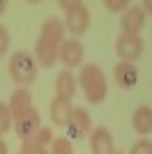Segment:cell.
Listing matches in <instances>:
<instances>
[{
	"mask_svg": "<svg viewBox=\"0 0 152 154\" xmlns=\"http://www.w3.org/2000/svg\"><path fill=\"white\" fill-rule=\"evenodd\" d=\"M78 85H81L83 94H85V99L90 103H101L106 99L108 85H106V76H104L99 64H95V62L83 64L81 71H78Z\"/></svg>",
	"mask_w": 152,
	"mask_h": 154,
	"instance_id": "6da1fadb",
	"label": "cell"
},
{
	"mask_svg": "<svg viewBox=\"0 0 152 154\" xmlns=\"http://www.w3.org/2000/svg\"><path fill=\"white\" fill-rule=\"evenodd\" d=\"M9 76L19 88H28L37 78V60L28 51H16L9 58Z\"/></svg>",
	"mask_w": 152,
	"mask_h": 154,
	"instance_id": "7a4b0ae2",
	"label": "cell"
},
{
	"mask_svg": "<svg viewBox=\"0 0 152 154\" xmlns=\"http://www.w3.org/2000/svg\"><path fill=\"white\" fill-rule=\"evenodd\" d=\"M60 5H62V9H65V30H69L71 35L78 39L90 26L88 7L83 5V2H76V0H62Z\"/></svg>",
	"mask_w": 152,
	"mask_h": 154,
	"instance_id": "3957f363",
	"label": "cell"
},
{
	"mask_svg": "<svg viewBox=\"0 0 152 154\" xmlns=\"http://www.w3.org/2000/svg\"><path fill=\"white\" fill-rule=\"evenodd\" d=\"M65 129H67V138H69L71 143H74V140H81V138H85V136L92 134V117H90L88 108L76 106L74 113H71L69 124H67Z\"/></svg>",
	"mask_w": 152,
	"mask_h": 154,
	"instance_id": "277c9868",
	"label": "cell"
},
{
	"mask_svg": "<svg viewBox=\"0 0 152 154\" xmlns=\"http://www.w3.org/2000/svg\"><path fill=\"white\" fill-rule=\"evenodd\" d=\"M115 53L120 55L125 62H134L143 55V39L141 35H125L122 32L120 37L115 39Z\"/></svg>",
	"mask_w": 152,
	"mask_h": 154,
	"instance_id": "5b68a950",
	"label": "cell"
},
{
	"mask_svg": "<svg viewBox=\"0 0 152 154\" xmlns=\"http://www.w3.org/2000/svg\"><path fill=\"white\" fill-rule=\"evenodd\" d=\"M83 55H85V51H83V44H81L76 37L65 39L62 44H60V48H58V60H60V62H62L67 69H71V67H78V64L83 67Z\"/></svg>",
	"mask_w": 152,
	"mask_h": 154,
	"instance_id": "8992f818",
	"label": "cell"
},
{
	"mask_svg": "<svg viewBox=\"0 0 152 154\" xmlns=\"http://www.w3.org/2000/svg\"><path fill=\"white\" fill-rule=\"evenodd\" d=\"M39 129H42V117H39V110L35 108V106H32V108L28 110L21 120H16V122H14V131H16V136H19L21 143L30 140V138L37 134Z\"/></svg>",
	"mask_w": 152,
	"mask_h": 154,
	"instance_id": "52a82bcc",
	"label": "cell"
},
{
	"mask_svg": "<svg viewBox=\"0 0 152 154\" xmlns=\"http://www.w3.org/2000/svg\"><path fill=\"white\" fill-rule=\"evenodd\" d=\"M7 103H9V110H12V120L16 122V120H21L32 108V94L28 88H16Z\"/></svg>",
	"mask_w": 152,
	"mask_h": 154,
	"instance_id": "ba28073f",
	"label": "cell"
},
{
	"mask_svg": "<svg viewBox=\"0 0 152 154\" xmlns=\"http://www.w3.org/2000/svg\"><path fill=\"white\" fill-rule=\"evenodd\" d=\"M122 32L125 35H138L145 26V12L141 5H129L125 14H122Z\"/></svg>",
	"mask_w": 152,
	"mask_h": 154,
	"instance_id": "9c48e42d",
	"label": "cell"
},
{
	"mask_svg": "<svg viewBox=\"0 0 152 154\" xmlns=\"http://www.w3.org/2000/svg\"><path fill=\"white\" fill-rule=\"evenodd\" d=\"M51 122L55 124V127H67L71 120V113H74V106H71L69 99H62V97H53V101H51Z\"/></svg>",
	"mask_w": 152,
	"mask_h": 154,
	"instance_id": "30bf717a",
	"label": "cell"
},
{
	"mask_svg": "<svg viewBox=\"0 0 152 154\" xmlns=\"http://www.w3.org/2000/svg\"><path fill=\"white\" fill-rule=\"evenodd\" d=\"M65 23L58 19H46L44 26H42V32H39V39L42 42H46V44L55 46V48H60V44L65 42Z\"/></svg>",
	"mask_w": 152,
	"mask_h": 154,
	"instance_id": "8fae6325",
	"label": "cell"
},
{
	"mask_svg": "<svg viewBox=\"0 0 152 154\" xmlns=\"http://www.w3.org/2000/svg\"><path fill=\"white\" fill-rule=\"evenodd\" d=\"M90 149L92 154H113V136L106 127H95L90 134Z\"/></svg>",
	"mask_w": 152,
	"mask_h": 154,
	"instance_id": "7c38bea8",
	"label": "cell"
},
{
	"mask_svg": "<svg viewBox=\"0 0 152 154\" xmlns=\"http://www.w3.org/2000/svg\"><path fill=\"white\" fill-rule=\"evenodd\" d=\"M113 76H115V83L120 85L122 90H131L134 85L138 83V69H136L134 62H125V60L118 62L115 64Z\"/></svg>",
	"mask_w": 152,
	"mask_h": 154,
	"instance_id": "4fadbf2b",
	"label": "cell"
},
{
	"mask_svg": "<svg viewBox=\"0 0 152 154\" xmlns=\"http://www.w3.org/2000/svg\"><path fill=\"white\" fill-rule=\"evenodd\" d=\"M76 85H78V81L71 74V69H62L55 78V97H62V99L71 101L76 94Z\"/></svg>",
	"mask_w": 152,
	"mask_h": 154,
	"instance_id": "5bb4252c",
	"label": "cell"
},
{
	"mask_svg": "<svg viewBox=\"0 0 152 154\" xmlns=\"http://www.w3.org/2000/svg\"><path fill=\"white\" fill-rule=\"evenodd\" d=\"M131 127L138 136H147L152 131V108L150 106H138L131 115Z\"/></svg>",
	"mask_w": 152,
	"mask_h": 154,
	"instance_id": "9a60e30c",
	"label": "cell"
},
{
	"mask_svg": "<svg viewBox=\"0 0 152 154\" xmlns=\"http://www.w3.org/2000/svg\"><path fill=\"white\" fill-rule=\"evenodd\" d=\"M35 60H37L44 69H51V67L58 62V48L46 44V42H42V39H37V44H35Z\"/></svg>",
	"mask_w": 152,
	"mask_h": 154,
	"instance_id": "2e32d148",
	"label": "cell"
},
{
	"mask_svg": "<svg viewBox=\"0 0 152 154\" xmlns=\"http://www.w3.org/2000/svg\"><path fill=\"white\" fill-rule=\"evenodd\" d=\"M49 154H74V143H71L69 138L58 136V138H53V143H51Z\"/></svg>",
	"mask_w": 152,
	"mask_h": 154,
	"instance_id": "e0dca14e",
	"label": "cell"
},
{
	"mask_svg": "<svg viewBox=\"0 0 152 154\" xmlns=\"http://www.w3.org/2000/svg\"><path fill=\"white\" fill-rule=\"evenodd\" d=\"M53 138H55V136H53V129H51V127H44V124H42V129H39L37 134H35V136L30 138V143L39 145V147H46V145L51 147V143H53Z\"/></svg>",
	"mask_w": 152,
	"mask_h": 154,
	"instance_id": "ac0fdd59",
	"label": "cell"
},
{
	"mask_svg": "<svg viewBox=\"0 0 152 154\" xmlns=\"http://www.w3.org/2000/svg\"><path fill=\"white\" fill-rule=\"evenodd\" d=\"M14 127V120H12V110H9V103L0 101V136L7 134L9 129Z\"/></svg>",
	"mask_w": 152,
	"mask_h": 154,
	"instance_id": "d6986e66",
	"label": "cell"
},
{
	"mask_svg": "<svg viewBox=\"0 0 152 154\" xmlns=\"http://www.w3.org/2000/svg\"><path fill=\"white\" fill-rule=\"evenodd\" d=\"M129 154H152V143L145 140V138H141L131 145V152Z\"/></svg>",
	"mask_w": 152,
	"mask_h": 154,
	"instance_id": "ffe728a7",
	"label": "cell"
},
{
	"mask_svg": "<svg viewBox=\"0 0 152 154\" xmlns=\"http://www.w3.org/2000/svg\"><path fill=\"white\" fill-rule=\"evenodd\" d=\"M21 154H49V149L46 147H39V145H35V143H30V140H25V143H21V149H19Z\"/></svg>",
	"mask_w": 152,
	"mask_h": 154,
	"instance_id": "44dd1931",
	"label": "cell"
},
{
	"mask_svg": "<svg viewBox=\"0 0 152 154\" xmlns=\"http://www.w3.org/2000/svg\"><path fill=\"white\" fill-rule=\"evenodd\" d=\"M104 7H106L108 12H122V9H129V2H127V0H106V2H104Z\"/></svg>",
	"mask_w": 152,
	"mask_h": 154,
	"instance_id": "7402d4cb",
	"label": "cell"
},
{
	"mask_svg": "<svg viewBox=\"0 0 152 154\" xmlns=\"http://www.w3.org/2000/svg\"><path fill=\"white\" fill-rule=\"evenodd\" d=\"M7 48H9V32L5 26H0V55H5Z\"/></svg>",
	"mask_w": 152,
	"mask_h": 154,
	"instance_id": "603a6c76",
	"label": "cell"
},
{
	"mask_svg": "<svg viewBox=\"0 0 152 154\" xmlns=\"http://www.w3.org/2000/svg\"><path fill=\"white\" fill-rule=\"evenodd\" d=\"M141 7H143V12H145V16H147V14L152 16V0H145V2H143Z\"/></svg>",
	"mask_w": 152,
	"mask_h": 154,
	"instance_id": "cb8c5ba5",
	"label": "cell"
},
{
	"mask_svg": "<svg viewBox=\"0 0 152 154\" xmlns=\"http://www.w3.org/2000/svg\"><path fill=\"white\" fill-rule=\"evenodd\" d=\"M0 154H9V149H7V145H5L2 138H0Z\"/></svg>",
	"mask_w": 152,
	"mask_h": 154,
	"instance_id": "d4e9b609",
	"label": "cell"
},
{
	"mask_svg": "<svg viewBox=\"0 0 152 154\" xmlns=\"http://www.w3.org/2000/svg\"><path fill=\"white\" fill-rule=\"evenodd\" d=\"M5 12H7V2H5V0H0V16H2Z\"/></svg>",
	"mask_w": 152,
	"mask_h": 154,
	"instance_id": "484cf974",
	"label": "cell"
},
{
	"mask_svg": "<svg viewBox=\"0 0 152 154\" xmlns=\"http://www.w3.org/2000/svg\"><path fill=\"white\" fill-rule=\"evenodd\" d=\"M113 154H122V152H113Z\"/></svg>",
	"mask_w": 152,
	"mask_h": 154,
	"instance_id": "4316f807",
	"label": "cell"
},
{
	"mask_svg": "<svg viewBox=\"0 0 152 154\" xmlns=\"http://www.w3.org/2000/svg\"><path fill=\"white\" fill-rule=\"evenodd\" d=\"M19 154H21V152H19Z\"/></svg>",
	"mask_w": 152,
	"mask_h": 154,
	"instance_id": "83f0119b",
	"label": "cell"
}]
</instances>
